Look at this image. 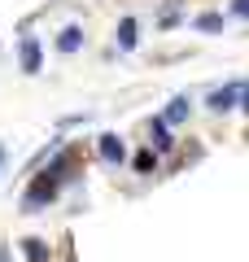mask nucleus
Instances as JSON below:
<instances>
[{
  "instance_id": "f03ea898",
  "label": "nucleus",
  "mask_w": 249,
  "mask_h": 262,
  "mask_svg": "<svg viewBox=\"0 0 249 262\" xmlns=\"http://www.w3.org/2000/svg\"><path fill=\"white\" fill-rule=\"evenodd\" d=\"M101 153H105V158L114 162V158H122V144L114 140V136H105V144H101Z\"/></svg>"
},
{
  "instance_id": "f257e3e1",
  "label": "nucleus",
  "mask_w": 249,
  "mask_h": 262,
  "mask_svg": "<svg viewBox=\"0 0 249 262\" xmlns=\"http://www.w3.org/2000/svg\"><path fill=\"white\" fill-rule=\"evenodd\" d=\"M236 92H240V88H223V92H214V96H210V105H214V110H232Z\"/></svg>"
},
{
  "instance_id": "7ed1b4c3",
  "label": "nucleus",
  "mask_w": 249,
  "mask_h": 262,
  "mask_svg": "<svg viewBox=\"0 0 249 262\" xmlns=\"http://www.w3.org/2000/svg\"><path fill=\"white\" fill-rule=\"evenodd\" d=\"M136 44V27H131V22H122V48H131Z\"/></svg>"
},
{
  "instance_id": "39448f33",
  "label": "nucleus",
  "mask_w": 249,
  "mask_h": 262,
  "mask_svg": "<svg viewBox=\"0 0 249 262\" xmlns=\"http://www.w3.org/2000/svg\"><path fill=\"white\" fill-rule=\"evenodd\" d=\"M236 13H245V18H249V0H236Z\"/></svg>"
},
{
  "instance_id": "20e7f679",
  "label": "nucleus",
  "mask_w": 249,
  "mask_h": 262,
  "mask_svg": "<svg viewBox=\"0 0 249 262\" xmlns=\"http://www.w3.org/2000/svg\"><path fill=\"white\" fill-rule=\"evenodd\" d=\"M74 44H79V31H66V35H61V48H66V53H70Z\"/></svg>"
}]
</instances>
